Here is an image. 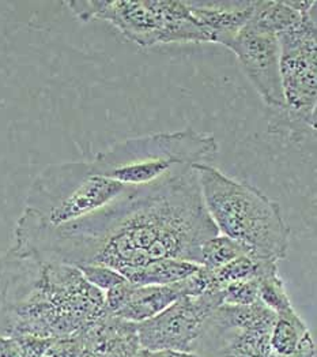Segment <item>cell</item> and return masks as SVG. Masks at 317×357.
I'll use <instances>...</instances> for the list:
<instances>
[{"mask_svg":"<svg viewBox=\"0 0 317 357\" xmlns=\"http://www.w3.org/2000/svg\"><path fill=\"white\" fill-rule=\"evenodd\" d=\"M219 235L203 202L194 167L146 185H131L105 208L52 227L24 210L10 251L75 268L100 265L125 280L160 259L201 265V248Z\"/></svg>","mask_w":317,"mask_h":357,"instance_id":"cell-1","label":"cell"},{"mask_svg":"<svg viewBox=\"0 0 317 357\" xmlns=\"http://www.w3.org/2000/svg\"><path fill=\"white\" fill-rule=\"evenodd\" d=\"M108 312L104 294L71 265L31 258L6 317V335L84 337Z\"/></svg>","mask_w":317,"mask_h":357,"instance_id":"cell-2","label":"cell"},{"mask_svg":"<svg viewBox=\"0 0 317 357\" xmlns=\"http://www.w3.org/2000/svg\"><path fill=\"white\" fill-rule=\"evenodd\" d=\"M194 168L204 206L219 235L240 243L247 255L258 261L278 264L286 257L290 229L277 202L208 164Z\"/></svg>","mask_w":317,"mask_h":357,"instance_id":"cell-3","label":"cell"},{"mask_svg":"<svg viewBox=\"0 0 317 357\" xmlns=\"http://www.w3.org/2000/svg\"><path fill=\"white\" fill-rule=\"evenodd\" d=\"M217 153L214 135L185 128L128 138L98 153L90 164L101 176L125 185H146L178 169L207 164Z\"/></svg>","mask_w":317,"mask_h":357,"instance_id":"cell-4","label":"cell"},{"mask_svg":"<svg viewBox=\"0 0 317 357\" xmlns=\"http://www.w3.org/2000/svg\"><path fill=\"white\" fill-rule=\"evenodd\" d=\"M130 187L98 175L86 161L52 164L31 183L25 211L59 227L105 208Z\"/></svg>","mask_w":317,"mask_h":357,"instance_id":"cell-5","label":"cell"},{"mask_svg":"<svg viewBox=\"0 0 317 357\" xmlns=\"http://www.w3.org/2000/svg\"><path fill=\"white\" fill-rule=\"evenodd\" d=\"M67 6L82 22L107 21L144 48L172 43H210L185 1L78 0L67 1Z\"/></svg>","mask_w":317,"mask_h":357,"instance_id":"cell-6","label":"cell"},{"mask_svg":"<svg viewBox=\"0 0 317 357\" xmlns=\"http://www.w3.org/2000/svg\"><path fill=\"white\" fill-rule=\"evenodd\" d=\"M316 4L302 14L293 28L278 34L281 47V81L285 109L277 111V131L291 138L316 130L317 10Z\"/></svg>","mask_w":317,"mask_h":357,"instance_id":"cell-7","label":"cell"},{"mask_svg":"<svg viewBox=\"0 0 317 357\" xmlns=\"http://www.w3.org/2000/svg\"><path fill=\"white\" fill-rule=\"evenodd\" d=\"M277 314L261 301L252 305L222 304L206 321L194 354L199 357H270Z\"/></svg>","mask_w":317,"mask_h":357,"instance_id":"cell-8","label":"cell"},{"mask_svg":"<svg viewBox=\"0 0 317 357\" xmlns=\"http://www.w3.org/2000/svg\"><path fill=\"white\" fill-rule=\"evenodd\" d=\"M219 305H222L221 291H208L199 296L177 300L161 314L137 324L142 348L194 354L206 321Z\"/></svg>","mask_w":317,"mask_h":357,"instance_id":"cell-9","label":"cell"},{"mask_svg":"<svg viewBox=\"0 0 317 357\" xmlns=\"http://www.w3.org/2000/svg\"><path fill=\"white\" fill-rule=\"evenodd\" d=\"M225 47L235 54L244 73L268 108L285 109L279 67L281 47L277 34L247 22Z\"/></svg>","mask_w":317,"mask_h":357,"instance_id":"cell-10","label":"cell"},{"mask_svg":"<svg viewBox=\"0 0 317 357\" xmlns=\"http://www.w3.org/2000/svg\"><path fill=\"white\" fill-rule=\"evenodd\" d=\"M256 1H185L195 22L204 30L210 43L225 45L247 25Z\"/></svg>","mask_w":317,"mask_h":357,"instance_id":"cell-11","label":"cell"},{"mask_svg":"<svg viewBox=\"0 0 317 357\" xmlns=\"http://www.w3.org/2000/svg\"><path fill=\"white\" fill-rule=\"evenodd\" d=\"M82 341L100 357H135L144 349L137 324L109 314L90 328Z\"/></svg>","mask_w":317,"mask_h":357,"instance_id":"cell-12","label":"cell"},{"mask_svg":"<svg viewBox=\"0 0 317 357\" xmlns=\"http://www.w3.org/2000/svg\"><path fill=\"white\" fill-rule=\"evenodd\" d=\"M185 296H188L185 280L172 285H135L127 304L115 317L125 319L128 322L141 324L161 314L177 300Z\"/></svg>","mask_w":317,"mask_h":357,"instance_id":"cell-13","label":"cell"},{"mask_svg":"<svg viewBox=\"0 0 317 357\" xmlns=\"http://www.w3.org/2000/svg\"><path fill=\"white\" fill-rule=\"evenodd\" d=\"M201 268V265L181 259L154 261L138 271L132 273L127 281L137 287L172 285L184 281Z\"/></svg>","mask_w":317,"mask_h":357,"instance_id":"cell-14","label":"cell"},{"mask_svg":"<svg viewBox=\"0 0 317 357\" xmlns=\"http://www.w3.org/2000/svg\"><path fill=\"white\" fill-rule=\"evenodd\" d=\"M302 14L304 13L288 6V1L265 0L255 3V10L248 22L259 29L267 30L278 36L297 25L301 21Z\"/></svg>","mask_w":317,"mask_h":357,"instance_id":"cell-15","label":"cell"},{"mask_svg":"<svg viewBox=\"0 0 317 357\" xmlns=\"http://www.w3.org/2000/svg\"><path fill=\"white\" fill-rule=\"evenodd\" d=\"M307 333H309V328L294 308L282 314H277L270 337L272 352L281 357L291 356Z\"/></svg>","mask_w":317,"mask_h":357,"instance_id":"cell-16","label":"cell"},{"mask_svg":"<svg viewBox=\"0 0 317 357\" xmlns=\"http://www.w3.org/2000/svg\"><path fill=\"white\" fill-rule=\"evenodd\" d=\"M258 281L259 301L267 308H270L275 314H282L293 310L286 285L278 273V264L265 262L260 271Z\"/></svg>","mask_w":317,"mask_h":357,"instance_id":"cell-17","label":"cell"},{"mask_svg":"<svg viewBox=\"0 0 317 357\" xmlns=\"http://www.w3.org/2000/svg\"><path fill=\"white\" fill-rule=\"evenodd\" d=\"M241 255H247V252L240 243L228 236L217 235L203 243L201 266L208 270H217Z\"/></svg>","mask_w":317,"mask_h":357,"instance_id":"cell-18","label":"cell"},{"mask_svg":"<svg viewBox=\"0 0 317 357\" xmlns=\"http://www.w3.org/2000/svg\"><path fill=\"white\" fill-rule=\"evenodd\" d=\"M264 264L265 261H258L249 255H241L222 268L210 270L212 285L215 289L221 291L233 282L258 278Z\"/></svg>","mask_w":317,"mask_h":357,"instance_id":"cell-19","label":"cell"},{"mask_svg":"<svg viewBox=\"0 0 317 357\" xmlns=\"http://www.w3.org/2000/svg\"><path fill=\"white\" fill-rule=\"evenodd\" d=\"M222 304L226 305H252L259 301V281L258 278L238 281L221 289Z\"/></svg>","mask_w":317,"mask_h":357,"instance_id":"cell-20","label":"cell"},{"mask_svg":"<svg viewBox=\"0 0 317 357\" xmlns=\"http://www.w3.org/2000/svg\"><path fill=\"white\" fill-rule=\"evenodd\" d=\"M78 268L86 278L87 282L91 284L98 291H101L102 294L108 292L109 289L127 281L120 273H117L114 268H107V266L86 265V266H81Z\"/></svg>","mask_w":317,"mask_h":357,"instance_id":"cell-21","label":"cell"},{"mask_svg":"<svg viewBox=\"0 0 317 357\" xmlns=\"http://www.w3.org/2000/svg\"><path fill=\"white\" fill-rule=\"evenodd\" d=\"M84 349H85V344L81 337L52 338L45 352V356L79 357Z\"/></svg>","mask_w":317,"mask_h":357,"instance_id":"cell-22","label":"cell"},{"mask_svg":"<svg viewBox=\"0 0 317 357\" xmlns=\"http://www.w3.org/2000/svg\"><path fill=\"white\" fill-rule=\"evenodd\" d=\"M134 287L135 285L131 284L130 281H124L123 284L117 285L104 294L105 310L109 315H116L127 304L128 298L134 291Z\"/></svg>","mask_w":317,"mask_h":357,"instance_id":"cell-23","label":"cell"},{"mask_svg":"<svg viewBox=\"0 0 317 357\" xmlns=\"http://www.w3.org/2000/svg\"><path fill=\"white\" fill-rule=\"evenodd\" d=\"M7 317V278L3 257H0V335H4Z\"/></svg>","mask_w":317,"mask_h":357,"instance_id":"cell-24","label":"cell"},{"mask_svg":"<svg viewBox=\"0 0 317 357\" xmlns=\"http://www.w3.org/2000/svg\"><path fill=\"white\" fill-rule=\"evenodd\" d=\"M0 357H21L13 335H0Z\"/></svg>","mask_w":317,"mask_h":357,"instance_id":"cell-25","label":"cell"},{"mask_svg":"<svg viewBox=\"0 0 317 357\" xmlns=\"http://www.w3.org/2000/svg\"><path fill=\"white\" fill-rule=\"evenodd\" d=\"M146 357H199L192 352H181L172 349H160V351H146Z\"/></svg>","mask_w":317,"mask_h":357,"instance_id":"cell-26","label":"cell"},{"mask_svg":"<svg viewBox=\"0 0 317 357\" xmlns=\"http://www.w3.org/2000/svg\"><path fill=\"white\" fill-rule=\"evenodd\" d=\"M79 357H100V356H97V355H95V354H94V352H91V351H88V349H86V348H85V349H84V351H82V354H81V356Z\"/></svg>","mask_w":317,"mask_h":357,"instance_id":"cell-27","label":"cell"},{"mask_svg":"<svg viewBox=\"0 0 317 357\" xmlns=\"http://www.w3.org/2000/svg\"><path fill=\"white\" fill-rule=\"evenodd\" d=\"M135 357H146V349H142Z\"/></svg>","mask_w":317,"mask_h":357,"instance_id":"cell-28","label":"cell"},{"mask_svg":"<svg viewBox=\"0 0 317 357\" xmlns=\"http://www.w3.org/2000/svg\"><path fill=\"white\" fill-rule=\"evenodd\" d=\"M42 357H48V356H45V355H44V356H42Z\"/></svg>","mask_w":317,"mask_h":357,"instance_id":"cell-29","label":"cell"}]
</instances>
